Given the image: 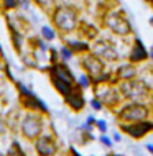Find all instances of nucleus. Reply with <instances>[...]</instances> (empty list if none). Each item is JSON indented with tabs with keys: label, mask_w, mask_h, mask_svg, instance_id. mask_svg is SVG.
I'll return each instance as SVG.
<instances>
[{
	"label": "nucleus",
	"mask_w": 153,
	"mask_h": 156,
	"mask_svg": "<svg viewBox=\"0 0 153 156\" xmlns=\"http://www.w3.org/2000/svg\"><path fill=\"white\" fill-rule=\"evenodd\" d=\"M120 138H122V136H120V133H117V132L114 133V141H120Z\"/></svg>",
	"instance_id": "obj_30"
},
{
	"label": "nucleus",
	"mask_w": 153,
	"mask_h": 156,
	"mask_svg": "<svg viewBox=\"0 0 153 156\" xmlns=\"http://www.w3.org/2000/svg\"><path fill=\"white\" fill-rule=\"evenodd\" d=\"M16 7H22V8H25V10H28L30 8V0H16Z\"/></svg>",
	"instance_id": "obj_26"
},
{
	"label": "nucleus",
	"mask_w": 153,
	"mask_h": 156,
	"mask_svg": "<svg viewBox=\"0 0 153 156\" xmlns=\"http://www.w3.org/2000/svg\"><path fill=\"white\" fill-rule=\"evenodd\" d=\"M54 156H63V154H58V153H56V154H54Z\"/></svg>",
	"instance_id": "obj_33"
},
{
	"label": "nucleus",
	"mask_w": 153,
	"mask_h": 156,
	"mask_svg": "<svg viewBox=\"0 0 153 156\" xmlns=\"http://www.w3.org/2000/svg\"><path fill=\"white\" fill-rule=\"evenodd\" d=\"M99 141H100L104 146H107V148H112V145H114V143H112V140H110V138H109L105 133H102V135H100Z\"/></svg>",
	"instance_id": "obj_22"
},
{
	"label": "nucleus",
	"mask_w": 153,
	"mask_h": 156,
	"mask_svg": "<svg viewBox=\"0 0 153 156\" xmlns=\"http://www.w3.org/2000/svg\"><path fill=\"white\" fill-rule=\"evenodd\" d=\"M147 58H148V51H147L145 44H143V41L140 38H135V43L129 53V62L138 64V62L147 61Z\"/></svg>",
	"instance_id": "obj_12"
},
{
	"label": "nucleus",
	"mask_w": 153,
	"mask_h": 156,
	"mask_svg": "<svg viewBox=\"0 0 153 156\" xmlns=\"http://www.w3.org/2000/svg\"><path fill=\"white\" fill-rule=\"evenodd\" d=\"M104 25L117 36H129L132 33V25L120 10H109L104 15Z\"/></svg>",
	"instance_id": "obj_5"
},
{
	"label": "nucleus",
	"mask_w": 153,
	"mask_h": 156,
	"mask_svg": "<svg viewBox=\"0 0 153 156\" xmlns=\"http://www.w3.org/2000/svg\"><path fill=\"white\" fill-rule=\"evenodd\" d=\"M49 18L53 22L54 30L61 33L76 31L79 27V13L74 7L69 5H56L54 10L49 13Z\"/></svg>",
	"instance_id": "obj_1"
},
{
	"label": "nucleus",
	"mask_w": 153,
	"mask_h": 156,
	"mask_svg": "<svg viewBox=\"0 0 153 156\" xmlns=\"http://www.w3.org/2000/svg\"><path fill=\"white\" fill-rule=\"evenodd\" d=\"M96 99H99L102 105L114 108L122 102V95L117 87L110 84H96Z\"/></svg>",
	"instance_id": "obj_7"
},
{
	"label": "nucleus",
	"mask_w": 153,
	"mask_h": 156,
	"mask_svg": "<svg viewBox=\"0 0 153 156\" xmlns=\"http://www.w3.org/2000/svg\"><path fill=\"white\" fill-rule=\"evenodd\" d=\"M91 105H92V108H94V110H102V108H104V105H102V102H100L99 99H96V97L91 100Z\"/></svg>",
	"instance_id": "obj_25"
},
{
	"label": "nucleus",
	"mask_w": 153,
	"mask_h": 156,
	"mask_svg": "<svg viewBox=\"0 0 153 156\" xmlns=\"http://www.w3.org/2000/svg\"><path fill=\"white\" fill-rule=\"evenodd\" d=\"M5 132H7V122H5L3 117H0V136H2Z\"/></svg>",
	"instance_id": "obj_27"
},
{
	"label": "nucleus",
	"mask_w": 153,
	"mask_h": 156,
	"mask_svg": "<svg viewBox=\"0 0 153 156\" xmlns=\"http://www.w3.org/2000/svg\"><path fill=\"white\" fill-rule=\"evenodd\" d=\"M8 28H10V35H12V43H13L16 51H20V49H22V44H23V35L16 30L15 25L12 22H8Z\"/></svg>",
	"instance_id": "obj_16"
},
{
	"label": "nucleus",
	"mask_w": 153,
	"mask_h": 156,
	"mask_svg": "<svg viewBox=\"0 0 153 156\" xmlns=\"http://www.w3.org/2000/svg\"><path fill=\"white\" fill-rule=\"evenodd\" d=\"M120 130L124 133H127L129 136L135 138V140H140L145 135L153 132V120L148 119V120H140V122H130V123L120 122Z\"/></svg>",
	"instance_id": "obj_9"
},
{
	"label": "nucleus",
	"mask_w": 153,
	"mask_h": 156,
	"mask_svg": "<svg viewBox=\"0 0 153 156\" xmlns=\"http://www.w3.org/2000/svg\"><path fill=\"white\" fill-rule=\"evenodd\" d=\"M59 58H61V61H69L71 58L74 56V53L71 51L69 48H67V46H61V48H59Z\"/></svg>",
	"instance_id": "obj_21"
},
{
	"label": "nucleus",
	"mask_w": 153,
	"mask_h": 156,
	"mask_svg": "<svg viewBox=\"0 0 153 156\" xmlns=\"http://www.w3.org/2000/svg\"><path fill=\"white\" fill-rule=\"evenodd\" d=\"M147 2H148V3H150V2H151V0H147Z\"/></svg>",
	"instance_id": "obj_35"
},
{
	"label": "nucleus",
	"mask_w": 153,
	"mask_h": 156,
	"mask_svg": "<svg viewBox=\"0 0 153 156\" xmlns=\"http://www.w3.org/2000/svg\"><path fill=\"white\" fill-rule=\"evenodd\" d=\"M33 3H35L40 10H43L45 13H48V15L54 10V7L58 5L56 0H33Z\"/></svg>",
	"instance_id": "obj_17"
},
{
	"label": "nucleus",
	"mask_w": 153,
	"mask_h": 156,
	"mask_svg": "<svg viewBox=\"0 0 153 156\" xmlns=\"http://www.w3.org/2000/svg\"><path fill=\"white\" fill-rule=\"evenodd\" d=\"M64 100H66L67 107L74 112H81L84 108V105H86V99H84V95H82V92H81L79 87H76L71 94H67L64 97Z\"/></svg>",
	"instance_id": "obj_13"
},
{
	"label": "nucleus",
	"mask_w": 153,
	"mask_h": 156,
	"mask_svg": "<svg viewBox=\"0 0 153 156\" xmlns=\"http://www.w3.org/2000/svg\"><path fill=\"white\" fill-rule=\"evenodd\" d=\"M147 150H148V151H150V153L153 154V145H151V143H148V145H147Z\"/></svg>",
	"instance_id": "obj_31"
},
{
	"label": "nucleus",
	"mask_w": 153,
	"mask_h": 156,
	"mask_svg": "<svg viewBox=\"0 0 153 156\" xmlns=\"http://www.w3.org/2000/svg\"><path fill=\"white\" fill-rule=\"evenodd\" d=\"M109 156H117V154H109Z\"/></svg>",
	"instance_id": "obj_34"
},
{
	"label": "nucleus",
	"mask_w": 153,
	"mask_h": 156,
	"mask_svg": "<svg viewBox=\"0 0 153 156\" xmlns=\"http://www.w3.org/2000/svg\"><path fill=\"white\" fill-rule=\"evenodd\" d=\"M69 153H71V156H81V154L78 153V150H76V148H73V146L69 148Z\"/></svg>",
	"instance_id": "obj_29"
},
{
	"label": "nucleus",
	"mask_w": 153,
	"mask_h": 156,
	"mask_svg": "<svg viewBox=\"0 0 153 156\" xmlns=\"http://www.w3.org/2000/svg\"><path fill=\"white\" fill-rule=\"evenodd\" d=\"M94 125L97 126V130H99L100 133H105V132H107V122H105V120H96Z\"/></svg>",
	"instance_id": "obj_23"
},
{
	"label": "nucleus",
	"mask_w": 153,
	"mask_h": 156,
	"mask_svg": "<svg viewBox=\"0 0 153 156\" xmlns=\"http://www.w3.org/2000/svg\"><path fill=\"white\" fill-rule=\"evenodd\" d=\"M92 53L96 54V56H99L102 61H107V62H115L118 61V53L117 49L114 48V44H110L109 41L105 40H99L96 41L94 46H92Z\"/></svg>",
	"instance_id": "obj_11"
},
{
	"label": "nucleus",
	"mask_w": 153,
	"mask_h": 156,
	"mask_svg": "<svg viewBox=\"0 0 153 156\" xmlns=\"http://www.w3.org/2000/svg\"><path fill=\"white\" fill-rule=\"evenodd\" d=\"M138 74V69L133 62H125V64H120L117 67V71L114 73V77L117 81H129V79H133L137 77Z\"/></svg>",
	"instance_id": "obj_14"
},
{
	"label": "nucleus",
	"mask_w": 153,
	"mask_h": 156,
	"mask_svg": "<svg viewBox=\"0 0 153 156\" xmlns=\"http://www.w3.org/2000/svg\"><path fill=\"white\" fill-rule=\"evenodd\" d=\"M3 8L5 10H13V8H16V0H3Z\"/></svg>",
	"instance_id": "obj_24"
},
{
	"label": "nucleus",
	"mask_w": 153,
	"mask_h": 156,
	"mask_svg": "<svg viewBox=\"0 0 153 156\" xmlns=\"http://www.w3.org/2000/svg\"><path fill=\"white\" fill-rule=\"evenodd\" d=\"M76 86H78L81 90H84V89H89V87L92 86V82H91V77H89L87 74H81L79 77L76 79Z\"/></svg>",
	"instance_id": "obj_18"
},
{
	"label": "nucleus",
	"mask_w": 153,
	"mask_h": 156,
	"mask_svg": "<svg viewBox=\"0 0 153 156\" xmlns=\"http://www.w3.org/2000/svg\"><path fill=\"white\" fill-rule=\"evenodd\" d=\"M81 66L86 71V74L91 77V82L94 81L96 77H99V76L105 71V62L102 61L99 56H96L92 51L84 53V56L81 58Z\"/></svg>",
	"instance_id": "obj_8"
},
{
	"label": "nucleus",
	"mask_w": 153,
	"mask_h": 156,
	"mask_svg": "<svg viewBox=\"0 0 153 156\" xmlns=\"http://www.w3.org/2000/svg\"><path fill=\"white\" fill-rule=\"evenodd\" d=\"M41 38H43L45 41H53L54 38H56V31H54V28L48 27V25L41 27Z\"/></svg>",
	"instance_id": "obj_19"
},
{
	"label": "nucleus",
	"mask_w": 153,
	"mask_h": 156,
	"mask_svg": "<svg viewBox=\"0 0 153 156\" xmlns=\"http://www.w3.org/2000/svg\"><path fill=\"white\" fill-rule=\"evenodd\" d=\"M150 3H151V5H153V0H151V2H150Z\"/></svg>",
	"instance_id": "obj_36"
},
{
	"label": "nucleus",
	"mask_w": 153,
	"mask_h": 156,
	"mask_svg": "<svg viewBox=\"0 0 153 156\" xmlns=\"http://www.w3.org/2000/svg\"><path fill=\"white\" fill-rule=\"evenodd\" d=\"M7 156H27V154L23 153V150L20 148V145H18V143L13 141V143H12V146H10V150H8Z\"/></svg>",
	"instance_id": "obj_20"
},
{
	"label": "nucleus",
	"mask_w": 153,
	"mask_h": 156,
	"mask_svg": "<svg viewBox=\"0 0 153 156\" xmlns=\"http://www.w3.org/2000/svg\"><path fill=\"white\" fill-rule=\"evenodd\" d=\"M67 48L71 49L73 53H79V54H82V53H87V51H91V44L86 43V41H78V40H71L69 43L66 44Z\"/></svg>",
	"instance_id": "obj_15"
},
{
	"label": "nucleus",
	"mask_w": 153,
	"mask_h": 156,
	"mask_svg": "<svg viewBox=\"0 0 153 156\" xmlns=\"http://www.w3.org/2000/svg\"><path fill=\"white\" fill-rule=\"evenodd\" d=\"M43 115L40 112H28L20 122V132H22L23 138L30 141H35L41 133H43Z\"/></svg>",
	"instance_id": "obj_4"
},
{
	"label": "nucleus",
	"mask_w": 153,
	"mask_h": 156,
	"mask_svg": "<svg viewBox=\"0 0 153 156\" xmlns=\"http://www.w3.org/2000/svg\"><path fill=\"white\" fill-rule=\"evenodd\" d=\"M0 156H3V154H2V153H0Z\"/></svg>",
	"instance_id": "obj_37"
},
{
	"label": "nucleus",
	"mask_w": 153,
	"mask_h": 156,
	"mask_svg": "<svg viewBox=\"0 0 153 156\" xmlns=\"http://www.w3.org/2000/svg\"><path fill=\"white\" fill-rule=\"evenodd\" d=\"M86 123H87V125H94V123H96V119H94L92 115H89L87 120H86Z\"/></svg>",
	"instance_id": "obj_28"
},
{
	"label": "nucleus",
	"mask_w": 153,
	"mask_h": 156,
	"mask_svg": "<svg viewBox=\"0 0 153 156\" xmlns=\"http://www.w3.org/2000/svg\"><path fill=\"white\" fill-rule=\"evenodd\" d=\"M35 151L38 156H54L59 151V145L53 135H43L35 140Z\"/></svg>",
	"instance_id": "obj_10"
},
{
	"label": "nucleus",
	"mask_w": 153,
	"mask_h": 156,
	"mask_svg": "<svg viewBox=\"0 0 153 156\" xmlns=\"http://www.w3.org/2000/svg\"><path fill=\"white\" fill-rule=\"evenodd\" d=\"M118 92L122 99L129 102H148L151 97V89L147 82L133 77L129 81H118Z\"/></svg>",
	"instance_id": "obj_2"
},
{
	"label": "nucleus",
	"mask_w": 153,
	"mask_h": 156,
	"mask_svg": "<svg viewBox=\"0 0 153 156\" xmlns=\"http://www.w3.org/2000/svg\"><path fill=\"white\" fill-rule=\"evenodd\" d=\"M148 56H150V58H151V59H153V48L150 49V53H148Z\"/></svg>",
	"instance_id": "obj_32"
},
{
	"label": "nucleus",
	"mask_w": 153,
	"mask_h": 156,
	"mask_svg": "<svg viewBox=\"0 0 153 156\" xmlns=\"http://www.w3.org/2000/svg\"><path fill=\"white\" fill-rule=\"evenodd\" d=\"M20 92V104L23 108H27L28 112H40V113H48V105L43 100H40L38 97L33 94L31 89H28L23 82H16Z\"/></svg>",
	"instance_id": "obj_6"
},
{
	"label": "nucleus",
	"mask_w": 153,
	"mask_h": 156,
	"mask_svg": "<svg viewBox=\"0 0 153 156\" xmlns=\"http://www.w3.org/2000/svg\"><path fill=\"white\" fill-rule=\"evenodd\" d=\"M151 117V108L147 102H129L120 110L117 112L118 122H140V120H148Z\"/></svg>",
	"instance_id": "obj_3"
}]
</instances>
